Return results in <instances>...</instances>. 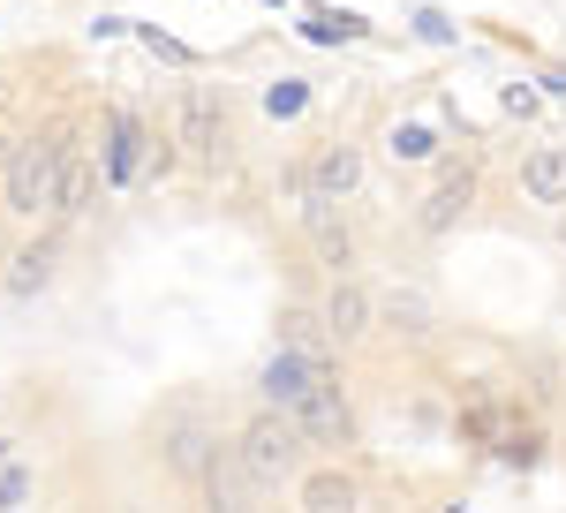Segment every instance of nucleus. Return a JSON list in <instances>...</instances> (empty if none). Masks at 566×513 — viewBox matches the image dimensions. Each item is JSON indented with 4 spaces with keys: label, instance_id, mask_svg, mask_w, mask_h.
<instances>
[{
    "label": "nucleus",
    "instance_id": "obj_25",
    "mask_svg": "<svg viewBox=\"0 0 566 513\" xmlns=\"http://www.w3.org/2000/svg\"><path fill=\"white\" fill-rule=\"evenodd\" d=\"M264 8H287V0H264Z\"/></svg>",
    "mask_w": 566,
    "mask_h": 513
},
{
    "label": "nucleus",
    "instance_id": "obj_14",
    "mask_svg": "<svg viewBox=\"0 0 566 513\" xmlns=\"http://www.w3.org/2000/svg\"><path fill=\"white\" fill-rule=\"evenodd\" d=\"M310 234H317V250H325V264H348V227H333V212H325V197H310Z\"/></svg>",
    "mask_w": 566,
    "mask_h": 513
},
{
    "label": "nucleus",
    "instance_id": "obj_21",
    "mask_svg": "<svg viewBox=\"0 0 566 513\" xmlns=\"http://www.w3.org/2000/svg\"><path fill=\"white\" fill-rule=\"evenodd\" d=\"M45 264H53L45 250H23V256H15V272H8V287H15V295H31V287H45Z\"/></svg>",
    "mask_w": 566,
    "mask_h": 513
},
{
    "label": "nucleus",
    "instance_id": "obj_26",
    "mask_svg": "<svg viewBox=\"0 0 566 513\" xmlns=\"http://www.w3.org/2000/svg\"><path fill=\"white\" fill-rule=\"evenodd\" d=\"M0 159H8V136H0Z\"/></svg>",
    "mask_w": 566,
    "mask_h": 513
},
{
    "label": "nucleus",
    "instance_id": "obj_16",
    "mask_svg": "<svg viewBox=\"0 0 566 513\" xmlns=\"http://www.w3.org/2000/svg\"><path fill=\"white\" fill-rule=\"evenodd\" d=\"M536 453H544V438H536L528 423H506V430H499V461H506V469H528Z\"/></svg>",
    "mask_w": 566,
    "mask_h": 513
},
{
    "label": "nucleus",
    "instance_id": "obj_17",
    "mask_svg": "<svg viewBox=\"0 0 566 513\" xmlns=\"http://www.w3.org/2000/svg\"><path fill=\"white\" fill-rule=\"evenodd\" d=\"M303 31H310L317 45H340V39H363V15H333V8H317Z\"/></svg>",
    "mask_w": 566,
    "mask_h": 513
},
{
    "label": "nucleus",
    "instance_id": "obj_1",
    "mask_svg": "<svg viewBox=\"0 0 566 513\" xmlns=\"http://www.w3.org/2000/svg\"><path fill=\"white\" fill-rule=\"evenodd\" d=\"M53 174H61V136H53V128H45V136H23V144H8V159H0L8 212H15V219L53 212Z\"/></svg>",
    "mask_w": 566,
    "mask_h": 513
},
{
    "label": "nucleus",
    "instance_id": "obj_5",
    "mask_svg": "<svg viewBox=\"0 0 566 513\" xmlns=\"http://www.w3.org/2000/svg\"><path fill=\"white\" fill-rule=\"evenodd\" d=\"M144 151H151V128L136 122L129 106H114V114H106V189H129L136 167H144Z\"/></svg>",
    "mask_w": 566,
    "mask_h": 513
},
{
    "label": "nucleus",
    "instance_id": "obj_3",
    "mask_svg": "<svg viewBox=\"0 0 566 513\" xmlns=\"http://www.w3.org/2000/svg\"><path fill=\"white\" fill-rule=\"evenodd\" d=\"M310 385H333V370H325V355L317 347H280L272 363H264V378H258V392L272 400V408H295Z\"/></svg>",
    "mask_w": 566,
    "mask_h": 513
},
{
    "label": "nucleus",
    "instance_id": "obj_24",
    "mask_svg": "<svg viewBox=\"0 0 566 513\" xmlns=\"http://www.w3.org/2000/svg\"><path fill=\"white\" fill-rule=\"evenodd\" d=\"M15 461H23V453H15V446H8V438H0V469H15Z\"/></svg>",
    "mask_w": 566,
    "mask_h": 513
},
{
    "label": "nucleus",
    "instance_id": "obj_8",
    "mask_svg": "<svg viewBox=\"0 0 566 513\" xmlns=\"http://www.w3.org/2000/svg\"><path fill=\"white\" fill-rule=\"evenodd\" d=\"M197 483L212 491L219 506H250V499H258V483H250V469H242V461H234L227 446H212V461L197 469Z\"/></svg>",
    "mask_w": 566,
    "mask_h": 513
},
{
    "label": "nucleus",
    "instance_id": "obj_2",
    "mask_svg": "<svg viewBox=\"0 0 566 513\" xmlns=\"http://www.w3.org/2000/svg\"><path fill=\"white\" fill-rule=\"evenodd\" d=\"M234 461L250 469V483H258V491H272V483H287V475L303 469V430H295V416H287V408H272V416H258V423L242 430Z\"/></svg>",
    "mask_w": 566,
    "mask_h": 513
},
{
    "label": "nucleus",
    "instance_id": "obj_15",
    "mask_svg": "<svg viewBox=\"0 0 566 513\" xmlns=\"http://www.w3.org/2000/svg\"><path fill=\"white\" fill-rule=\"evenodd\" d=\"M303 106H310V84H303V76H280V84L264 91V114H272V122H295Z\"/></svg>",
    "mask_w": 566,
    "mask_h": 513
},
{
    "label": "nucleus",
    "instance_id": "obj_19",
    "mask_svg": "<svg viewBox=\"0 0 566 513\" xmlns=\"http://www.w3.org/2000/svg\"><path fill=\"white\" fill-rule=\"evenodd\" d=\"M136 39L151 45V53H159V61H175V69H197V53H189V45H181V39H167V31H159V23H136Z\"/></svg>",
    "mask_w": 566,
    "mask_h": 513
},
{
    "label": "nucleus",
    "instance_id": "obj_9",
    "mask_svg": "<svg viewBox=\"0 0 566 513\" xmlns=\"http://www.w3.org/2000/svg\"><path fill=\"white\" fill-rule=\"evenodd\" d=\"M91 197H98V167L76 159L69 144H61V174H53V212H91Z\"/></svg>",
    "mask_w": 566,
    "mask_h": 513
},
{
    "label": "nucleus",
    "instance_id": "obj_23",
    "mask_svg": "<svg viewBox=\"0 0 566 513\" xmlns=\"http://www.w3.org/2000/svg\"><path fill=\"white\" fill-rule=\"evenodd\" d=\"M280 333H287V347H310V341H317V317H310V310H287Z\"/></svg>",
    "mask_w": 566,
    "mask_h": 513
},
{
    "label": "nucleus",
    "instance_id": "obj_11",
    "mask_svg": "<svg viewBox=\"0 0 566 513\" xmlns=\"http://www.w3.org/2000/svg\"><path fill=\"white\" fill-rule=\"evenodd\" d=\"M469 197H476V174H469V167H461V174H446V181L431 189V205H423V227H431V234H446L453 219L469 212Z\"/></svg>",
    "mask_w": 566,
    "mask_h": 513
},
{
    "label": "nucleus",
    "instance_id": "obj_20",
    "mask_svg": "<svg viewBox=\"0 0 566 513\" xmlns=\"http://www.w3.org/2000/svg\"><path fill=\"white\" fill-rule=\"evenodd\" d=\"M438 151V136L423 122H408V128H392V159H431Z\"/></svg>",
    "mask_w": 566,
    "mask_h": 513
},
{
    "label": "nucleus",
    "instance_id": "obj_7",
    "mask_svg": "<svg viewBox=\"0 0 566 513\" xmlns=\"http://www.w3.org/2000/svg\"><path fill=\"white\" fill-rule=\"evenodd\" d=\"M295 416V430H303V446L310 438H348V408H340V385H310L303 400L287 408Z\"/></svg>",
    "mask_w": 566,
    "mask_h": 513
},
{
    "label": "nucleus",
    "instance_id": "obj_22",
    "mask_svg": "<svg viewBox=\"0 0 566 513\" xmlns=\"http://www.w3.org/2000/svg\"><path fill=\"white\" fill-rule=\"evenodd\" d=\"M416 39L423 45H453V23H446L438 8H416Z\"/></svg>",
    "mask_w": 566,
    "mask_h": 513
},
{
    "label": "nucleus",
    "instance_id": "obj_10",
    "mask_svg": "<svg viewBox=\"0 0 566 513\" xmlns=\"http://www.w3.org/2000/svg\"><path fill=\"white\" fill-rule=\"evenodd\" d=\"M522 189H528V205H566V151H559V144H544V151H528V167H522Z\"/></svg>",
    "mask_w": 566,
    "mask_h": 513
},
{
    "label": "nucleus",
    "instance_id": "obj_18",
    "mask_svg": "<svg viewBox=\"0 0 566 513\" xmlns=\"http://www.w3.org/2000/svg\"><path fill=\"white\" fill-rule=\"evenodd\" d=\"M167 461H175L181 475H197V469H205V461H212V438H205V430H181L175 446H167Z\"/></svg>",
    "mask_w": 566,
    "mask_h": 513
},
{
    "label": "nucleus",
    "instance_id": "obj_12",
    "mask_svg": "<svg viewBox=\"0 0 566 513\" xmlns=\"http://www.w3.org/2000/svg\"><path fill=\"white\" fill-rule=\"evenodd\" d=\"M325 333L348 347V341H363L370 333V295L363 287H333V302H325Z\"/></svg>",
    "mask_w": 566,
    "mask_h": 513
},
{
    "label": "nucleus",
    "instance_id": "obj_13",
    "mask_svg": "<svg viewBox=\"0 0 566 513\" xmlns=\"http://www.w3.org/2000/svg\"><path fill=\"white\" fill-rule=\"evenodd\" d=\"M303 506H310V513H340V506H355V483H348L340 469L310 475V483H303Z\"/></svg>",
    "mask_w": 566,
    "mask_h": 513
},
{
    "label": "nucleus",
    "instance_id": "obj_6",
    "mask_svg": "<svg viewBox=\"0 0 566 513\" xmlns=\"http://www.w3.org/2000/svg\"><path fill=\"white\" fill-rule=\"evenodd\" d=\"M355 181H363V151H355V144H325L317 167L303 174V197H325V205H333V197H348Z\"/></svg>",
    "mask_w": 566,
    "mask_h": 513
},
{
    "label": "nucleus",
    "instance_id": "obj_4",
    "mask_svg": "<svg viewBox=\"0 0 566 513\" xmlns=\"http://www.w3.org/2000/svg\"><path fill=\"white\" fill-rule=\"evenodd\" d=\"M175 144H189V159H205V167L219 159L227 128H219V98H212L205 84H189V91H181V106H175Z\"/></svg>",
    "mask_w": 566,
    "mask_h": 513
}]
</instances>
